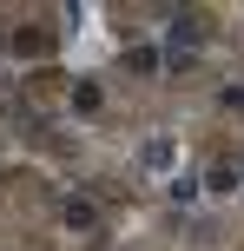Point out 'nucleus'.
Wrapping results in <instances>:
<instances>
[{
  "mask_svg": "<svg viewBox=\"0 0 244 251\" xmlns=\"http://www.w3.org/2000/svg\"><path fill=\"white\" fill-rule=\"evenodd\" d=\"M66 225L73 231H99V212H92L86 199H66Z\"/></svg>",
  "mask_w": 244,
  "mask_h": 251,
  "instance_id": "obj_1",
  "label": "nucleus"
},
{
  "mask_svg": "<svg viewBox=\"0 0 244 251\" xmlns=\"http://www.w3.org/2000/svg\"><path fill=\"white\" fill-rule=\"evenodd\" d=\"M126 66H132V73H152V66H158V53H152V47H132V60H126Z\"/></svg>",
  "mask_w": 244,
  "mask_h": 251,
  "instance_id": "obj_2",
  "label": "nucleus"
},
{
  "mask_svg": "<svg viewBox=\"0 0 244 251\" xmlns=\"http://www.w3.org/2000/svg\"><path fill=\"white\" fill-rule=\"evenodd\" d=\"M145 165H172V139H152L145 146Z\"/></svg>",
  "mask_w": 244,
  "mask_h": 251,
  "instance_id": "obj_3",
  "label": "nucleus"
}]
</instances>
